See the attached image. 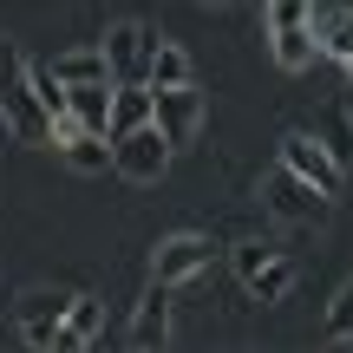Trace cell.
Returning <instances> with one entry per match:
<instances>
[{
    "label": "cell",
    "mask_w": 353,
    "mask_h": 353,
    "mask_svg": "<svg viewBox=\"0 0 353 353\" xmlns=\"http://www.w3.org/2000/svg\"><path fill=\"white\" fill-rule=\"evenodd\" d=\"M216 262V242L196 236V229H176L151 249V281H164V288H183V281H196L203 268Z\"/></svg>",
    "instance_id": "6"
},
{
    "label": "cell",
    "mask_w": 353,
    "mask_h": 353,
    "mask_svg": "<svg viewBox=\"0 0 353 353\" xmlns=\"http://www.w3.org/2000/svg\"><path fill=\"white\" fill-rule=\"evenodd\" d=\"M0 118H7V131L20 144L52 138V118H46V105H39V92H33V59H26L20 39H7V33H0Z\"/></svg>",
    "instance_id": "2"
},
{
    "label": "cell",
    "mask_w": 353,
    "mask_h": 353,
    "mask_svg": "<svg viewBox=\"0 0 353 353\" xmlns=\"http://www.w3.org/2000/svg\"><path fill=\"white\" fill-rule=\"evenodd\" d=\"M347 20H353V7H347Z\"/></svg>",
    "instance_id": "23"
},
{
    "label": "cell",
    "mask_w": 353,
    "mask_h": 353,
    "mask_svg": "<svg viewBox=\"0 0 353 353\" xmlns=\"http://www.w3.org/2000/svg\"><path fill=\"white\" fill-rule=\"evenodd\" d=\"M157 92V85H151ZM203 118H210V92L190 79V85H170V92H157V131L176 144V151H190L196 144V131H203Z\"/></svg>",
    "instance_id": "7"
},
{
    "label": "cell",
    "mask_w": 353,
    "mask_h": 353,
    "mask_svg": "<svg viewBox=\"0 0 353 353\" xmlns=\"http://www.w3.org/2000/svg\"><path fill=\"white\" fill-rule=\"evenodd\" d=\"M164 341H170V288L151 281L131 307V347H164Z\"/></svg>",
    "instance_id": "10"
},
{
    "label": "cell",
    "mask_w": 353,
    "mask_h": 353,
    "mask_svg": "<svg viewBox=\"0 0 353 353\" xmlns=\"http://www.w3.org/2000/svg\"><path fill=\"white\" fill-rule=\"evenodd\" d=\"M268 255H275V249H268V242H236V249H229V268H236V281H249L255 268L268 262Z\"/></svg>",
    "instance_id": "20"
},
{
    "label": "cell",
    "mask_w": 353,
    "mask_h": 353,
    "mask_svg": "<svg viewBox=\"0 0 353 353\" xmlns=\"http://www.w3.org/2000/svg\"><path fill=\"white\" fill-rule=\"evenodd\" d=\"M262 33H268V59L281 72H307L321 59V7L314 0H262Z\"/></svg>",
    "instance_id": "1"
},
{
    "label": "cell",
    "mask_w": 353,
    "mask_h": 353,
    "mask_svg": "<svg viewBox=\"0 0 353 353\" xmlns=\"http://www.w3.org/2000/svg\"><path fill=\"white\" fill-rule=\"evenodd\" d=\"M275 157H281L288 170H301L314 190H327V196H341V190H347V164L321 144V131H288V138L275 144Z\"/></svg>",
    "instance_id": "5"
},
{
    "label": "cell",
    "mask_w": 353,
    "mask_h": 353,
    "mask_svg": "<svg viewBox=\"0 0 353 353\" xmlns=\"http://www.w3.org/2000/svg\"><path fill=\"white\" fill-rule=\"evenodd\" d=\"M196 79V65H190V46H176V39L157 33V46H151V72H144V85H157V92H170V85H190Z\"/></svg>",
    "instance_id": "15"
},
{
    "label": "cell",
    "mask_w": 353,
    "mask_h": 353,
    "mask_svg": "<svg viewBox=\"0 0 353 353\" xmlns=\"http://www.w3.org/2000/svg\"><path fill=\"white\" fill-rule=\"evenodd\" d=\"M341 72H347V99H353V52H347V59H341Z\"/></svg>",
    "instance_id": "21"
},
{
    "label": "cell",
    "mask_w": 353,
    "mask_h": 353,
    "mask_svg": "<svg viewBox=\"0 0 353 353\" xmlns=\"http://www.w3.org/2000/svg\"><path fill=\"white\" fill-rule=\"evenodd\" d=\"M170 157H176V144L157 131V118L138 125V131H125V138H112V170L125 176V183H157V176L170 170Z\"/></svg>",
    "instance_id": "4"
},
{
    "label": "cell",
    "mask_w": 353,
    "mask_h": 353,
    "mask_svg": "<svg viewBox=\"0 0 353 353\" xmlns=\"http://www.w3.org/2000/svg\"><path fill=\"white\" fill-rule=\"evenodd\" d=\"M196 7H229V0H196Z\"/></svg>",
    "instance_id": "22"
},
{
    "label": "cell",
    "mask_w": 353,
    "mask_h": 353,
    "mask_svg": "<svg viewBox=\"0 0 353 353\" xmlns=\"http://www.w3.org/2000/svg\"><path fill=\"white\" fill-rule=\"evenodd\" d=\"M347 347H353V341H347Z\"/></svg>",
    "instance_id": "25"
},
{
    "label": "cell",
    "mask_w": 353,
    "mask_h": 353,
    "mask_svg": "<svg viewBox=\"0 0 353 353\" xmlns=\"http://www.w3.org/2000/svg\"><path fill=\"white\" fill-rule=\"evenodd\" d=\"M321 52H327L334 65L353 52V20H347V13H341V20H321Z\"/></svg>",
    "instance_id": "18"
},
{
    "label": "cell",
    "mask_w": 353,
    "mask_h": 353,
    "mask_svg": "<svg viewBox=\"0 0 353 353\" xmlns=\"http://www.w3.org/2000/svg\"><path fill=\"white\" fill-rule=\"evenodd\" d=\"M151 118H157V92L144 85V79H125V85H118V99H112V138L151 125Z\"/></svg>",
    "instance_id": "13"
},
{
    "label": "cell",
    "mask_w": 353,
    "mask_h": 353,
    "mask_svg": "<svg viewBox=\"0 0 353 353\" xmlns=\"http://www.w3.org/2000/svg\"><path fill=\"white\" fill-rule=\"evenodd\" d=\"M59 151H65V164H72L79 176H99V170H112V131H85V125H72L59 138Z\"/></svg>",
    "instance_id": "12"
},
{
    "label": "cell",
    "mask_w": 353,
    "mask_h": 353,
    "mask_svg": "<svg viewBox=\"0 0 353 353\" xmlns=\"http://www.w3.org/2000/svg\"><path fill=\"white\" fill-rule=\"evenodd\" d=\"M99 46H105V59H112V79L125 85V79H144V72H151L157 26H151V20H112Z\"/></svg>",
    "instance_id": "8"
},
{
    "label": "cell",
    "mask_w": 353,
    "mask_h": 353,
    "mask_svg": "<svg viewBox=\"0 0 353 353\" xmlns=\"http://www.w3.org/2000/svg\"><path fill=\"white\" fill-rule=\"evenodd\" d=\"M65 307H72V294H65V288H26V294H20V307H13V321H20V341L46 353L52 341H59Z\"/></svg>",
    "instance_id": "9"
},
{
    "label": "cell",
    "mask_w": 353,
    "mask_h": 353,
    "mask_svg": "<svg viewBox=\"0 0 353 353\" xmlns=\"http://www.w3.org/2000/svg\"><path fill=\"white\" fill-rule=\"evenodd\" d=\"M105 334V301L99 294H72V307H65V321H59V353H85L92 341Z\"/></svg>",
    "instance_id": "11"
},
{
    "label": "cell",
    "mask_w": 353,
    "mask_h": 353,
    "mask_svg": "<svg viewBox=\"0 0 353 353\" xmlns=\"http://www.w3.org/2000/svg\"><path fill=\"white\" fill-rule=\"evenodd\" d=\"M262 203H268V216H281V223H321V216H327V190H314V183H307V176L301 170H288V164H281V157H275V164H268V176H262Z\"/></svg>",
    "instance_id": "3"
},
{
    "label": "cell",
    "mask_w": 353,
    "mask_h": 353,
    "mask_svg": "<svg viewBox=\"0 0 353 353\" xmlns=\"http://www.w3.org/2000/svg\"><path fill=\"white\" fill-rule=\"evenodd\" d=\"M288 288H294V262H288V255H281V249L268 255V262L255 268L249 281H242V294H249L255 307H275V301H288Z\"/></svg>",
    "instance_id": "14"
},
{
    "label": "cell",
    "mask_w": 353,
    "mask_h": 353,
    "mask_svg": "<svg viewBox=\"0 0 353 353\" xmlns=\"http://www.w3.org/2000/svg\"><path fill=\"white\" fill-rule=\"evenodd\" d=\"M347 7H353V0H347Z\"/></svg>",
    "instance_id": "24"
},
{
    "label": "cell",
    "mask_w": 353,
    "mask_h": 353,
    "mask_svg": "<svg viewBox=\"0 0 353 353\" xmlns=\"http://www.w3.org/2000/svg\"><path fill=\"white\" fill-rule=\"evenodd\" d=\"M321 144H327L334 157H341V164L353 170V99H341V105H327V112H321Z\"/></svg>",
    "instance_id": "16"
},
{
    "label": "cell",
    "mask_w": 353,
    "mask_h": 353,
    "mask_svg": "<svg viewBox=\"0 0 353 353\" xmlns=\"http://www.w3.org/2000/svg\"><path fill=\"white\" fill-rule=\"evenodd\" d=\"M65 72V85H85V79H112V59H105V46H72L52 59Z\"/></svg>",
    "instance_id": "17"
},
{
    "label": "cell",
    "mask_w": 353,
    "mask_h": 353,
    "mask_svg": "<svg viewBox=\"0 0 353 353\" xmlns=\"http://www.w3.org/2000/svg\"><path fill=\"white\" fill-rule=\"evenodd\" d=\"M327 341H353V281L327 301Z\"/></svg>",
    "instance_id": "19"
}]
</instances>
